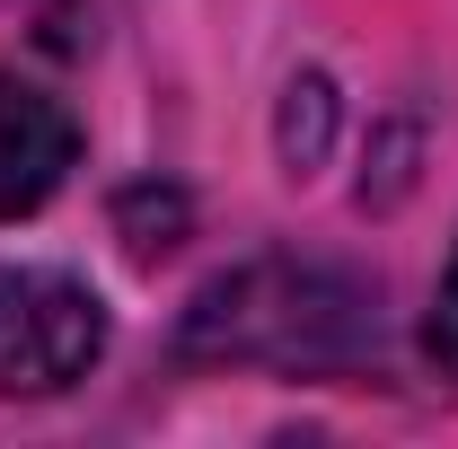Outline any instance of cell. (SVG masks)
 Returning a JSON list of instances; mask_svg holds the SVG:
<instances>
[{
    "instance_id": "6da1fadb",
    "label": "cell",
    "mask_w": 458,
    "mask_h": 449,
    "mask_svg": "<svg viewBox=\"0 0 458 449\" xmlns=\"http://www.w3.org/2000/svg\"><path fill=\"white\" fill-rule=\"evenodd\" d=\"M379 343L370 291L335 265H238L185 309V352L194 361H274V370H344Z\"/></svg>"
},
{
    "instance_id": "7a4b0ae2",
    "label": "cell",
    "mask_w": 458,
    "mask_h": 449,
    "mask_svg": "<svg viewBox=\"0 0 458 449\" xmlns=\"http://www.w3.org/2000/svg\"><path fill=\"white\" fill-rule=\"evenodd\" d=\"M106 352V309L71 274L0 265V396H62Z\"/></svg>"
},
{
    "instance_id": "3957f363",
    "label": "cell",
    "mask_w": 458,
    "mask_h": 449,
    "mask_svg": "<svg viewBox=\"0 0 458 449\" xmlns=\"http://www.w3.org/2000/svg\"><path fill=\"white\" fill-rule=\"evenodd\" d=\"M71 159H80V123L45 89H27V80L0 71V221L36 212L62 176H71Z\"/></svg>"
},
{
    "instance_id": "277c9868",
    "label": "cell",
    "mask_w": 458,
    "mask_h": 449,
    "mask_svg": "<svg viewBox=\"0 0 458 449\" xmlns=\"http://www.w3.org/2000/svg\"><path fill=\"white\" fill-rule=\"evenodd\" d=\"M327 114H335L327 80H300V89H291V114H283V150H291V168H309V159L327 150Z\"/></svg>"
},
{
    "instance_id": "5b68a950",
    "label": "cell",
    "mask_w": 458,
    "mask_h": 449,
    "mask_svg": "<svg viewBox=\"0 0 458 449\" xmlns=\"http://www.w3.org/2000/svg\"><path fill=\"white\" fill-rule=\"evenodd\" d=\"M432 361L458 379V256H450V282H441V300H432Z\"/></svg>"
}]
</instances>
